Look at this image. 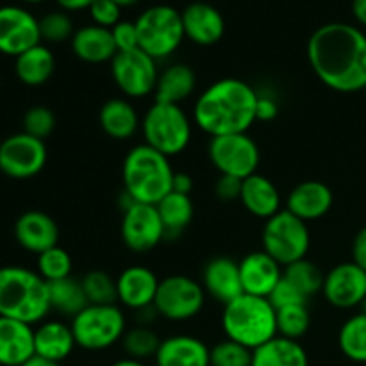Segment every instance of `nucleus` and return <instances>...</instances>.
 I'll return each mask as SVG.
<instances>
[{"mask_svg":"<svg viewBox=\"0 0 366 366\" xmlns=\"http://www.w3.org/2000/svg\"><path fill=\"white\" fill-rule=\"evenodd\" d=\"M307 61L322 84L338 93L365 92L366 34L360 27L331 21L307 39Z\"/></svg>","mask_w":366,"mask_h":366,"instance_id":"f257e3e1","label":"nucleus"},{"mask_svg":"<svg viewBox=\"0 0 366 366\" xmlns=\"http://www.w3.org/2000/svg\"><path fill=\"white\" fill-rule=\"evenodd\" d=\"M257 92L236 77L220 79L207 86L193 106V122L211 138L249 132L257 122Z\"/></svg>","mask_w":366,"mask_h":366,"instance_id":"f03ea898","label":"nucleus"},{"mask_svg":"<svg viewBox=\"0 0 366 366\" xmlns=\"http://www.w3.org/2000/svg\"><path fill=\"white\" fill-rule=\"evenodd\" d=\"M49 313V285L38 272L25 267L0 268V317L38 325Z\"/></svg>","mask_w":366,"mask_h":366,"instance_id":"7ed1b4c3","label":"nucleus"},{"mask_svg":"<svg viewBox=\"0 0 366 366\" xmlns=\"http://www.w3.org/2000/svg\"><path fill=\"white\" fill-rule=\"evenodd\" d=\"M174 175L170 157L145 143L132 147L122 167L124 192L134 202L150 206H156L172 192Z\"/></svg>","mask_w":366,"mask_h":366,"instance_id":"20e7f679","label":"nucleus"},{"mask_svg":"<svg viewBox=\"0 0 366 366\" xmlns=\"http://www.w3.org/2000/svg\"><path fill=\"white\" fill-rule=\"evenodd\" d=\"M222 329L227 340L256 350L277 336L275 307L264 297L242 293L224 306Z\"/></svg>","mask_w":366,"mask_h":366,"instance_id":"39448f33","label":"nucleus"},{"mask_svg":"<svg viewBox=\"0 0 366 366\" xmlns=\"http://www.w3.org/2000/svg\"><path fill=\"white\" fill-rule=\"evenodd\" d=\"M142 134L145 145L163 156L174 157L184 152L192 142V120L182 106L154 100L142 118Z\"/></svg>","mask_w":366,"mask_h":366,"instance_id":"423d86ee","label":"nucleus"},{"mask_svg":"<svg viewBox=\"0 0 366 366\" xmlns=\"http://www.w3.org/2000/svg\"><path fill=\"white\" fill-rule=\"evenodd\" d=\"M70 327L77 347L89 352H100L122 342L127 331V318L118 304H89L77 317L71 318Z\"/></svg>","mask_w":366,"mask_h":366,"instance_id":"0eeeda50","label":"nucleus"},{"mask_svg":"<svg viewBox=\"0 0 366 366\" xmlns=\"http://www.w3.org/2000/svg\"><path fill=\"white\" fill-rule=\"evenodd\" d=\"M139 49L152 59L161 61L177 52L184 41L181 11L172 6H152L143 11L136 20Z\"/></svg>","mask_w":366,"mask_h":366,"instance_id":"6e6552de","label":"nucleus"},{"mask_svg":"<svg viewBox=\"0 0 366 366\" xmlns=\"http://www.w3.org/2000/svg\"><path fill=\"white\" fill-rule=\"evenodd\" d=\"M263 250L274 257L282 268L295 261L306 259L311 247V232L304 220L297 218L288 209L264 220L261 232Z\"/></svg>","mask_w":366,"mask_h":366,"instance_id":"1a4fd4ad","label":"nucleus"},{"mask_svg":"<svg viewBox=\"0 0 366 366\" xmlns=\"http://www.w3.org/2000/svg\"><path fill=\"white\" fill-rule=\"evenodd\" d=\"M206 297V292L199 281L188 275H170L159 281L154 307L164 320L186 322L195 318L202 311Z\"/></svg>","mask_w":366,"mask_h":366,"instance_id":"9d476101","label":"nucleus"},{"mask_svg":"<svg viewBox=\"0 0 366 366\" xmlns=\"http://www.w3.org/2000/svg\"><path fill=\"white\" fill-rule=\"evenodd\" d=\"M207 156L220 175L247 179L257 174L261 154L259 147L249 132L225 134L211 138Z\"/></svg>","mask_w":366,"mask_h":366,"instance_id":"9b49d317","label":"nucleus"},{"mask_svg":"<svg viewBox=\"0 0 366 366\" xmlns=\"http://www.w3.org/2000/svg\"><path fill=\"white\" fill-rule=\"evenodd\" d=\"M111 77L117 88L129 99H145L154 95L157 77V61L142 49L117 52L111 61Z\"/></svg>","mask_w":366,"mask_h":366,"instance_id":"f8f14e48","label":"nucleus"},{"mask_svg":"<svg viewBox=\"0 0 366 366\" xmlns=\"http://www.w3.org/2000/svg\"><path fill=\"white\" fill-rule=\"evenodd\" d=\"M46 159L45 142L24 131L7 136L0 143V172L16 181L36 177L45 168Z\"/></svg>","mask_w":366,"mask_h":366,"instance_id":"ddd939ff","label":"nucleus"},{"mask_svg":"<svg viewBox=\"0 0 366 366\" xmlns=\"http://www.w3.org/2000/svg\"><path fill=\"white\" fill-rule=\"evenodd\" d=\"M120 234L124 245L136 254L150 252L167 239L157 207L138 202L124 209Z\"/></svg>","mask_w":366,"mask_h":366,"instance_id":"4468645a","label":"nucleus"},{"mask_svg":"<svg viewBox=\"0 0 366 366\" xmlns=\"http://www.w3.org/2000/svg\"><path fill=\"white\" fill-rule=\"evenodd\" d=\"M41 43L39 20L25 7H0V54L18 57Z\"/></svg>","mask_w":366,"mask_h":366,"instance_id":"2eb2a0df","label":"nucleus"},{"mask_svg":"<svg viewBox=\"0 0 366 366\" xmlns=\"http://www.w3.org/2000/svg\"><path fill=\"white\" fill-rule=\"evenodd\" d=\"M325 300L338 310H354L366 300V272L354 261L336 264L325 274Z\"/></svg>","mask_w":366,"mask_h":366,"instance_id":"dca6fc26","label":"nucleus"},{"mask_svg":"<svg viewBox=\"0 0 366 366\" xmlns=\"http://www.w3.org/2000/svg\"><path fill=\"white\" fill-rule=\"evenodd\" d=\"M239 277L243 293L268 299L282 279L285 268L264 250L250 252L239 261Z\"/></svg>","mask_w":366,"mask_h":366,"instance_id":"f3484780","label":"nucleus"},{"mask_svg":"<svg viewBox=\"0 0 366 366\" xmlns=\"http://www.w3.org/2000/svg\"><path fill=\"white\" fill-rule=\"evenodd\" d=\"M157 288H159L157 275L143 264L127 267L117 277L118 302L134 313L143 307L154 306Z\"/></svg>","mask_w":366,"mask_h":366,"instance_id":"a211bd4d","label":"nucleus"},{"mask_svg":"<svg viewBox=\"0 0 366 366\" xmlns=\"http://www.w3.org/2000/svg\"><path fill=\"white\" fill-rule=\"evenodd\" d=\"M14 239L21 249L39 256L59 242V227L50 214L43 211H25L14 222Z\"/></svg>","mask_w":366,"mask_h":366,"instance_id":"6ab92c4d","label":"nucleus"},{"mask_svg":"<svg viewBox=\"0 0 366 366\" xmlns=\"http://www.w3.org/2000/svg\"><path fill=\"white\" fill-rule=\"evenodd\" d=\"M184 36L200 46H211L225 34V20L220 11L207 2H193L181 11Z\"/></svg>","mask_w":366,"mask_h":366,"instance_id":"aec40b11","label":"nucleus"},{"mask_svg":"<svg viewBox=\"0 0 366 366\" xmlns=\"http://www.w3.org/2000/svg\"><path fill=\"white\" fill-rule=\"evenodd\" d=\"M200 285L206 295L225 306L243 293L239 264L227 256L213 257L202 268Z\"/></svg>","mask_w":366,"mask_h":366,"instance_id":"412c9836","label":"nucleus"},{"mask_svg":"<svg viewBox=\"0 0 366 366\" xmlns=\"http://www.w3.org/2000/svg\"><path fill=\"white\" fill-rule=\"evenodd\" d=\"M332 202L335 195L325 182L304 181L288 193L285 209L307 224L324 218L331 211Z\"/></svg>","mask_w":366,"mask_h":366,"instance_id":"4be33fe9","label":"nucleus"},{"mask_svg":"<svg viewBox=\"0 0 366 366\" xmlns=\"http://www.w3.org/2000/svg\"><path fill=\"white\" fill-rule=\"evenodd\" d=\"M156 366H211V349L200 338L175 335L161 340Z\"/></svg>","mask_w":366,"mask_h":366,"instance_id":"5701e85b","label":"nucleus"},{"mask_svg":"<svg viewBox=\"0 0 366 366\" xmlns=\"http://www.w3.org/2000/svg\"><path fill=\"white\" fill-rule=\"evenodd\" d=\"M34 356V329L0 317V366H21Z\"/></svg>","mask_w":366,"mask_h":366,"instance_id":"b1692460","label":"nucleus"},{"mask_svg":"<svg viewBox=\"0 0 366 366\" xmlns=\"http://www.w3.org/2000/svg\"><path fill=\"white\" fill-rule=\"evenodd\" d=\"M77 343L70 324L61 320H45L34 329V356L61 363L71 356Z\"/></svg>","mask_w":366,"mask_h":366,"instance_id":"393cba45","label":"nucleus"},{"mask_svg":"<svg viewBox=\"0 0 366 366\" xmlns=\"http://www.w3.org/2000/svg\"><path fill=\"white\" fill-rule=\"evenodd\" d=\"M239 202L252 217L261 220H268L282 209V199L277 186L261 174L243 179Z\"/></svg>","mask_w":366,"mask_h":366,"instance_id":"a878e982","label":"nucleus"},{"mask_svg":"<svg viewBox=\"0 0 366 366\" xmlns=\"http://www.w3.org/2000/svg\"><path fill=\"white\" fill-rule=\"evenodd\" d=\"M70 43L75 57L89 64L111 63L118 52L111 29L99 27L95 24L77 29Z\"/></svg>","mask_w":366,"mask_h":366,"instance_id":"bb28decb","label":"nucleus"},{"mask_svg":"<svg viewBox=\"0 0 366 366\" xmlns=\"http://www.w3.org/2000/svg\"><path fill=\"white\" fill-rule=\"evenodd\" d=\"M197 89V74L192 66L184 63H174L159 71L154 97L156 102L175 104L181 106Z\"/></svg>","mask_w":366,"mask_h":366,"instance_id":"cd10ccee","label":"nucleus"},{"mask_svg":"<svg viewBox=\"0 0 366 366\" xmlns=\"http://www.w3.org/2000/svg\"><path fill=\"white\" fill-rule=\"evenodd\" d=\"M100 129L113 139H131L142 129V120L129 100L109 99L99 111Z\"/></svg>","mask_w":366,"mask_h":366,"instance_id":"c85d7f7f","label":"nucleus"},{"mask_svg":"<svg viewBox=\"0 0 366 366\" xmlns=\"http://www.w3.org/2000/svg\"><path fill=\"white\" fill-rule=\"evenodd\" d=\"M54 70H56V57H54L52 50L43 43L14 57L16 77L20 79V82H24L25 86H31V88L45 84L54 75Z\"/></svg>","mask_w":366,"mask_h":366,"instance_id":"c756f323","label":"nucleus"},{"mask_svg":"<svg viewBox=\"0 0 366 366\" xmlns=\"http://www.w3.org/2000/svg\"><path fill=\"white\" fill-rule=\"evenodd\" d=\"M252 366H310V357L300 342L275 336L252 350Z\"/></svg>","mask_w":366,"mask_h":366,"instance_id":"7c9ffc66","label":"nucleus"},{"mask_svg":"<svg viewBox=\"0 0 366 366\" xmlns=\"http://www.w3.org/2000/svg\"><path fill=\"white\" fill-rule=\"evenodd\" d=\"M156 207L161 222H163L167 239L179 238L186 231V227L192 224L193 213H195L189 195L175 192L168 193L163 200L156 204Z\"/></svg>","mask_w":366,"mask_h":366,"instance_id":"2f4dec72","label":"nucleus"},{"mask_svg":"<svg viewBox=\"0 0 366 366\" xmlns=\"http://www.w3.org/2000/svg\"><path fill=\"white\" fill-rule=\"evenodd\" d=\"M46 285H49L50 311H56L63 318L71 320L84 307L89 306L81 279L66 277L56 282H46Z\"/></svg>","mask_w":366,"mask_h":366,"instance_id":"473e14b6","label":"nucleus"},{"mask_svg":"<svg viewBox=\"0 0 366 366\" xmlns=\"http://www.w3.org/2000/svg\"><path fill=\"white\" fill-rule=\"evenodd\" d=\"M338 345L347 360L366 363V313L360 311L347 318L340 329Z\"/></svg>","mask_w":366,"mask_h":366,"instance_id":"72a5a7b5","label":"nucleus"},{"mask_svg":"<svg viewBox=\"0 0 366 366\" xmlns=\"http://www.w3.org/2000/svg\"><path fill=\"white\" fill-rule=\"evenodd\" d=\"M285 279L300 292V295L306 297L307 300L313 299L317 293H322L324 288L325 274L306 257V259L295 261V263L285 267Z\"/></svg>","mask_w":366,"mask_h":366,"instance_id":"f704fd0d","label":"nucleus"},{"mask_svg":"<svg viewBox=\"0 0 366 366\" xmlns=\"http://www.w3.org/2000/svg\"><path fill=\"white\" fill-rule=\"evenodd\" d=\"M120 343L129 360L145 361L149 357H156L157 349L161 345V338L152 327L136 324L134 327L125 331Z\"/></svg>","mask_w":366,"mask_h":366,"instance_id":"c9c22d12","label":"nucleus"},{"mask_svg":"<svg viewBox=\"0 0 366 366\" xmlns=\"http://www.w3.org/2000/svg\"><path fill=\"white\" fill-rule=\"evenodd\" d=\"M277 320V336L299 342L311 327V313L307 304H295L275 310Z\"/></svg>","mask_w":366,"mask_h":366,"instance_id":"e433bc0d","label":"nucleus"},{"mask_svg":"<svg viewBox=\"0 0 366 366\" xmlns=\"http://www.w3.org/2000/svg\"><path fill=\"white\" fill-rule=\"evenodd\" d=\"M82 288H84L86 299L89 304L95 306H107V304L118 302L117 293V279L111 277L104 270H92L81 279Z\"/></svg>","mask_w":366,"mask_h":366,"instance_id":"4c0bfd02","label":"nucleus"},{"mask_svg":"<svg viewBox=\"0 0 366 366\" xmlns=\"http://www.w3.org/2000/svg\"><path fill=\"white\" fill-rule=\"evenodd\" d=\"M71 267H74L71 256L59 245L41 252L36 261V272L46 282H56L61 279L71 277Z\"/></svg>","mask_w":366,"mask_h":366,"instance_id":"58836bf2","label":"nucleus"},{"mask_svg":"<svg viewBox=\"0 0 366 366\" xmlns=\"http://www.w3.org/2000/svg\"><path fill=\"white\" fill-rule=\"evenodd\" d=\"M39 32L46 43H63L74 38V21L66 11H52L39 18Z\"/></svg>","mask_w":366,"mask_h":366,"instance_id":"ea45409f","label":"nucleus"},{"mask_svg":"<svg viewBox=\"0 0 366 366\" xmlns=\"http://www.w3.org/2000/svg\"><path fill=\"white\" fill-rule=\"evenodd\" d=\"M211 366H252V350L225 338L211 349Z\"/></svg>","mask_w":366,"mask_h":366,"instance_id":"a19ab883","label":"nucleus"},{"mask_svg":"<svg viewBox=\"0 0 366 366\" xmlns=\"http://www.w3.org/2000/svg\"><path fill=\"white\" fill-rule=\"evenodd\" d=\"M21 125L24 132H27L29 136L45 142V138H49L56 129V114L46 106H32L31 109L25 111Z\"/></svg>","mask_w":366,"mask_h":366,"instance_id":"79ce46f5","label":"nucleus"},{"mask_svg":"<svg viewBox=\"0 0 366 366\" xmlns=\"http://www.w3.org/2000/svg\"><path fill=\"white\" fill-rule=\"evenodd\" d=\"M88 11L93 24L104 29H113L122 16V7L113 0H95Z\"/></svg>","mask_w":366,"mask_h":366,"instance_id":"37998d69","label":"nucleus"},{"mask_svg":"<svg viewBox=\"0 0 366 366\" xmlns=\"http://www.w3.org/2000/svg\"><path fill=\"white\" fill-rule=\"evenodd\" d=\"M111 34H113L114 45H117L118 52H129V50L139 49L136 21L120 20L113 29H111Z\"/></svg>","mask_w":366,"mask_h":366,"instance_id":"c03bdc74","label":"nucleus"},{"mask_svg":"<svg viewBox=\"0 0 366 366\" xmlns=\"http://www.w3.org/2000/svg\"><path fill=\"white\" fill-rule=\"evenodd\" d=\"M268 300H270L272 306H274L275 310H281V307L286 306H295V304H310V300H307L306 297L300 295L299 290L293 288V286L286 281L285 275H282V279L279 281V285L275 286L274 292L270 293Z\"/></svg>","mask_w":366,"mask_h":366,"instance_id":"a18cd8bd","label":"nucleus"},{"mask_svg":"<svg viewBox=\"0 0 366 366\" xmlns=\"http://www.w3.org/2000/svg\"><path fill=\"white\" fill-rule=\"evenodd\" d=\"M242 186V179L231 177V175H220L217 184H214V193H217L222 202H234V200H239Z\"/></svg>","mask_w":366,"mask_h":366,"instance_id":"49530a36","label":"nucleus"},{"mask_svg":"<svg viewBox=\"0 0 366 366\" xmlns=\"http://www.w3.org/2000/svg\"><path fill=\"white\" fill-rule=\"evenodd\" d=\"M279 114V102L270 93L257 92L256 104V118L257 122H272Z\"/></svg>","mask_w":366,"mask_h":366,"instance_id":"de8ad7c7","label":"nucleus"},{"mask_svg":"<svg viewBox=\"0 0 366 366\" xmlns=\"http://www.w3.org/2000/svg\"><path fill=\"white\" fill-rule=\"evenodd\" d=\"M352 261L366 272V227L361 229L352 242Z\"/></svg>","mask_w":366,"mask_h":366,"instance_id":"09e8293b","label":"nucleus"},{"mask_svg":"<svg viewBox=\"0 0 366 366\" xmlns=\"http://www.w3.org/2000/svg\"><path fill=\"white\" fill-rule=\"evenodd\" d=\"M193 189V179L188 174H182V172H175L174 182H172V192L182 193V195H189V192Z\"/></svg>","mask_w":366,"mask_h":366,"instance_id":"8fccbe9b","label":"nucleus"},{"mask_svg":"<svg viewBox=\"0 0 366 366\" xmlns=\"http://www.w3.org/2000/svg\"><path fill=\"white\" fill-rule=\"evenodd\" d=\"M56 2L59 4L61 9L66 11V13H70V11L89 9V6H92L95 0H56Z\"/></svg>","mask_w":366,"mask_h":366,"instance_id":"3c124183","label":"nucleus"},{"mask_svg":"<svg viewBox=\"0 0 366 366\" xmlns=\"http://www.w3.org/2000/svg\"><path fill=\"white\" fill-rule=\"evenodd\" d=\"M352 14L357 24L366 27V0H352Z\"/></svg>","mask_w":366,"mask_h":366,"instance_id":"603ef678","label":"nucleus"},{"mask_svg":"<svg viewBox=\"0 0 366 366\" xmlns=\"http://www.w3.org/2000/svg\"><path fill=\"white\" fill-rule=\"evenodd\" d=\"M21 366H61V363H56V361L45 360V357L39 356H32L27 363H24Z\"/></svg>","mask_w":366,"mask_h":366,"instance_id":"864d4df0","label":"nucleus"},{"mask_svg":"<svg viewBox=\"0 0 366 366\" xmlns=\"http://www.w3.org/2000/svg\"><path fill=\"white\" fill-rule=\"evenodd\" d=\"M111 366H147L143 361H136V360H129V357H125V360H120L117 361V363H113Z\"/></svg>","mask_w":366,"mask_h":366,"instance_id":"5fc2aeb1","label":"nucleus"},{"mask_svg":"<svg viewBox=\"0 0 366 366\" xmlns=\"http://www.w3.org/2000/svg\"><path fill=\"white\" fill-rule=\"evenodd\" d=\"M114 4H118L120 7H132L139 2V0H113Z\"/></svg>","mask_w":366,"mask_h":366,"instance_id":"6e6d98bb","label":"nucleus"},{"mask_svg":"<svg viewBox=\"0 0 366 366\" xmlns=\"http://www.w3.org/2000/svg\"><path fill=\"white\" fill-rule=\"evenodd\" d=\"M24 2H27V4H39V2H43V0H24Z\"/></svg>","mask_w":366,"mask_h":366,"instance_id":"4d7b16f0","label":"nucleus"},{"mask_svg":"<svg viewBox=\"0 0 366 366\" xmlns=\"http://www.w3.org/2000/svg\"><path fill=\"white\" fill-rule=\"evenodd\" d=\"M365 93H366V88H365Z\"/></svg>","mask_w":366,"mask_h":366,"instance_id":"13d9d810","label":"nucleus"}]
</instances>
